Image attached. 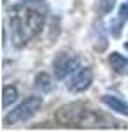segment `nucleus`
Here are the masks:
<instances>
[{
	"label": "nucleus",
	"instance_id": "obj_1",
	"mask_svg": "<svg viewBox=\"0 0 128 132\" xmlns=\"http://www.w3.org/2000/svg\"><path fill=\"white\" fill-rule=\"evenodd\" d=\"M9 23L11 32H12V44H16L18 48H23L42 32L44 14L33 7L21 4V5L12 7Z\"/></svg>",
	"mask_w": 128,
	"mask_h": 132
},
{
	"label": "nucleus",
	"instance_id": "obj_2",
	"mask_svg": "<svg viewBox=\"0 0 128 132\" xmlns=\"http://www.w3.org/2000/svg\"><path fill=\"white\" fill-rule=\"evenodd\" d=\"M56 122L63 127H111V122L95 111L86 109V106L81 102L61 106L56 111Z\"/></svg>",
	"mask_w": 128,
	"mask_h": 132
},
{
	"label": "nucleus",
	"instance_id": "obj_3",
	"mask_svg": "<svg viewBox=\"0 0 128 132\" xmlns=\"http://www.w3.org/2000/svg\"><path fill=\"white\" fill-rule=\"evenodd\" d=\"M42 108V97H28L21 102L18 108H14L12 111L5 116V123L7 125H12V123H21V122H26L28 118H32L35 113Z\"/></svg>",
	"mask_w": 128,
	"mask_h": 132
},
{
	"label": "nucleus",
	"instance_id": "obj_4",
	"mask_svg": "<svg viewBox=\"0 0 128 132\" xmlns=\"http://www.w3.org/2000/svg\"><path fill=\"white\" fill-rule=\"evenodd\" d=\"M79 65H81L79 58L69 51H60L53 60V69H54L56 79H65L67 76L74 74L79 69Z\"/></svg>",
	"mask_w": 128,
	"mask_h": 132
},
{
	"label": "nucleus",
	"instance_id": "obj_5",
	"mask_svg": "<svg viewBox=\"0 0 128 132\" xmlns=\"http://www.w3.org/2000/svg\"><path fill=\"white\" fill-rule=\"evenodd\" d=\"M93 83V71L89 67H84V69H79V71L74 72V76L70 78V81L67 83V88L70 92H84L88 90Z\"/></svg>",
	"mask_w": 128,
	"mask_h": 132
},
{
	"label": "nucleus",
	"instance_id": "obj_6",
	"mask_svg": "<svg viewBox=\"0 0 128 132\" xmlns=\"http://www.w3.org/2000/svg\"><path fill=\"white\" fill-rule=\"evenodd\" d=\"M102 102L107 106L109 109H112L114 113H119V114L128 116V104L123 99H119L116 95H104L102 97Z\"/></svg>",
	"mask_w": 128,
	"mask_h": 132
},
{
	"label": "nucleus",
	"instance_id": "obj_7",
	"mask_svg": "<svg viewBox=\"0 0 128 132\" xmlns=\"http://www.w3.org/2000/svg\"><path fill=\"white\" fill-rule=\"evenodd\" d=\"M109 63H111L112 71L118 72V74H125L128 71V58L123 56V55H119V53H116V51L109 55Z\"/></svg>",
	"mask_w": 128,
	"mask_h": 132
},
{
	"label": "nucleus",
	"instance_id": "obj_8",
	"mask_svg": "<svg viewBox=\"0 0 128 132\" xmlns=\"http://www.w3.org/2000/svg\"><path fill=\"white\" fill-rule=\"evenodd\" d=\"M4 99H2V104H4V108H9L12 102L18 101V90H16V86L14 85H5L4 86Z\"/></svg>",
	"mask_w": 128,
	"mask_h": 132
},
{
	"label": "nucleus",
	"instance_id": "obj_9",
	"mask_svg": "<svg viewBox=\"0 0 128 132\" xmlns=\"http://www.w3.org/2000/svg\"><path fill=\"white\" fill-rule=\"evenodd\" d=\"M35 88L37 90H42V92H48L51 88V78L46 72H42V74H39L35 78Z\"/></svg>",
	"mask_w": 128,
	"mask_h": 132
},
{
	"label": "nucleus",
	"instance_id": "obj_10",
	"mask_svg": "<svg viewBox=\"0 0 128 132\" xmlns=\"http://www.w3.org/2000/svg\"><path fill=\"white\" fill-rule=\"evenodd\" d=\"M114 4H116V0H98V11L102 14H107L109 11H112Z\"/></svg>",
	"mask_w": 128,
	"mask_h": 132
},
{
	"label": "nucleus",
	"instance_id": "obj_11",
	"mask_svg": "<svg viewBox=\"0 0 128 132\" xmlns=\"http://www.w3.org/2000/svg\"><path fill=\"white\" fill-rule=\"evenodd\" d=\"M119 18L128 21V4H123V5L119 7Z\"/></svg>",
	"mask_w": 128,
	"mask_h": 132
},
{
	"label": "nucleus",
	"instance_id": "obj_12",
	"mask_svg": "<svg viewBox=\"0 0 128 132\" xmlns=\"http://www.w3.org/2000/svg\"><path fill=\"white\" fill-rule=\"evenodd\" d=\"M23 2L26 4V2H39V0H23Z\"/></svg>",
	"mask_w": 128,
	"mask_h": 132
},
{
	"label": "nucleus",
	"instance_id": "obj_13",
	"mask_svg": "<svg viewBox=\"0 0 128 132\" xmlns=\"http://www.w3.org/2000/svg\"><path fill=\"white\" fill-rule=\"evenodd\" d=\"M125 48H126V50H128V42H126V44H125Z\"/></svg>",
	"mask_w": 128,
	"mask_h": 132
}]
</instances>
